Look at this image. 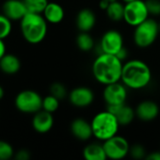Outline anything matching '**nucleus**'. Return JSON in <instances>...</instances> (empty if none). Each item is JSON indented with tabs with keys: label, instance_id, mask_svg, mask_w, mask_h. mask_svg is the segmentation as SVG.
<instances>
[{
	"label": "nucleus",
	"instance_id": "nucleus-38",
	"mask_svg": "<svg viewBox=\"0 0 160 160\" xmlns=\"http://www.w3.org/2000/svg\"><path fill=\"white\" fill-rule=\"evenodd\" d=\"M158 25H159V32H160V23H158Z\"/></svg>",
	"mask_w": 160,
	"mask_h": 160
},
{
	"label": "nucleus",
	"instance_id": "nucleus-28",
	"mask_svg": "<svg viewBox=\"0 0 160 160\" xmlns=\"http://www.w3.org/2000/svg\"><path fill=\"white\" fill-rule=\"evenodd\" d=\"M146 150L145 148L140 144V143H136L132 146H130V150H129V155L131 156L132 158L134 159H143L146 158Z\"/></svg>",
	"mask_w": 160,
	"mask_h": 160
},
{
	"label": "nucleus",
	"instance_id": "nucleus-17",
	"mask_svg": "<svg viewBox=\"0 0 160 160\" xmlns=\"http://www.w3.org/2000/svg\"><path fill=\"white\" fill-rule=\"evenodd\" d=\"M96 23V16L92 9L82 8L76 15V26L80 32H90Z\"/></svg>",
	"mask_w": 160,
	"mask_h": 160
},
{
	"label": "nucleus",
	"instance_id": "nucleus-13",
	"mask_svg": "<svg viewBox=\"0 0 160 160\" xmlns=\"http://www.w3.org/2000/svg\"><path fill=\"white\" fill-rule=\"evenodd\" d=\"M27 12L23 0H7L3 4V14L11 21H21Z\"/></svg>",
	"mask_w": 160,
	"mask_h": 160
},
{
	"label": "nucleus",
	"instance_id": "nucleus-11",
	"mask_svg": "<svg viewBox=\"0 0 160 160\" xmlns=\"http://www.w3.org/2000/svg\"><path fill=\"white\" fill-rule=\"evenodd\" d=\"M69 100L71 104L76 108H86L93 102L94 94L91 88L86 86H79L74 88L70 92Z\"/></svg>",
	"mask_w": 160,
	"mask_h": 160
},
{
	"label": "nucleus",
	"instance_id": "nucleus-12",
	"mask_svg": "<svg viewBox=\"0 0 160 160\" xmlns=\"http://www.w3.org/2000/svg\"><path fill=\"white\" fill-rule=\"evenodd\" d=\"M54 126V117L51 112L41 110L34 113L32 119V127L38 133L44 134L49 132Z\"/></svg>",
	"mask_w": 160,
	"mask_h": 160
},
{
	"label": "nucleus",
	"instance_id": "nucleus-2",
	"mask_svg": "<svg viewBox=\"0 0 160 160\" xmlns=\"http://www.w3.org/2000/svg\"><path fill=\"white\" fill-rule=\"evenodd\" d=\"M151 80V68L144 61L134 59L124 64L121 81L126 87L140 90L145 88Z\"/></svg>",
	"mask_w": 160,
	"mask_h": 160
},
{
	"label": "nucleus",
	"instance_id": "nucleus-36",
	"mask_svg": "<svg viewBox=\"0 0 160 160\" xmlns=\"http://www.w3.org/2000/svg\"><path fill=\"white\" fill-rule=\"evenodd\" d=\"M123 2L124 3H129V2H132V1H135V0H122Z\"/></svg>",
	"mask_w": 160,
	"mask_h": 160
},
{
	"label": "nucleus",
	"instance_id": "nucleus-25",
	"mask_svg": "<svg viewBox=\"0 0 160 160\" xmlns=\"http://www.w3.org/2000/svg\"><path fill=\"white\" fill-rule=\"evenodd\" d=\"M12 24L11 20L8 19L5 14H0V38L5 39L11 33Z\"/></svg>",
	"mask_w": 160,
	"mask_h": 160
},
{
	"label": "nucleus",
	"instance_id": "nucleus-10",
	"mask_svg": "<svg viewBox=\"0 0 160 160\" xmlns=\"http://www.w3.org/2000/svg\"><path fill=\"white\" fill-rule=\"evenodd\" d=\"M103 98L107 103V106H114L125 103L127 98L126 86L120 82L107 84L103 92Z\"/></svg>",
	"mask_w": 160,
	"mask_h": 160
},
{
	"label": "nucleus",
	"instance_id": "nucleus-33",
	"mask_svg": "<svg viewBox=\"0 0 160 160\" xmlns=\"http://www.w3.org/2000/svg\"><path fill=\"white\" fill-rule=\"evenodd\" d=\"M6 54V44L4 42V39L0 38V59Z\"/></svg>",
	"mask_w": 160,
	"mask_h": 160
},
{
	"label": "nucleus",
	"instance_id": "nucleus-23",
	"mask_svg": "<svg viewBox=\"0 0 160 160\" xmlns=\"http://www.w3.org/2000/svg\"><path fill=\"white\" fill-rule=\"evenodd\" d=\"M28 12L33 13H42L47 4L48 0H23Z\"/></svg>",
	"mask_w": 160,
	"mask_h": 160
},
{
	"label": "nucleus",
	"instance_id": "nucleus-21",
	"mask_svg": "<svg viewBox=\"0 0 160 160\" xmlns=\"http://www.w3.org/2000/svg\"><path fill=\"white\" fill-rule=\"evenodd\" d=\"M108 17L113 22H120L124 20V5L118 0L111 1L106 10Z\"/></svg>",
	"mask_w": 160,
	"mask_h": 160
},
{
	"label": "nucleus",
	"instance_id": "nucleus-7",
	"mask_svg": "<svg viewBox=\"0 0 160 160\" xmlns=\"http://www.w3.org/2000/svg\"><path fill=\"white\" fill-rule=\"evenodd\" d=\"M149 11L146 7L145 1L135 0L124 5V20L131 26H137L143 22L149 17Z\"/></svg>",
	"mask_w": 160,
	"mask_h": 160
},
{
	"label": "nucleus",
	"instance_id": "nucleus-37",
	"mask_svg": "<svg viewBox=\"0 0 160 160\" xmlns=\"http://www.w3.org/2000/svg\"><path fill=\"white\" fill-rule=\"evenodd\" d=\"M108 1H109V2H111V1H115V0H108Z\"/></svg>",
	"mask_w": 160,
	"mask_h": 160
},
{
	"label": "nucleus",
	"instance_id": "nucleus-18",
	"mask_svg": "<svg viewBox=\"0 0 160 160\" xmlns=\"http://www.w3.org/2000/svg\"><path fill=\"white\" fill-rule=\"evenodd\" d=\"M42 14L48 22L59 23L64 19L65 12L63 8L59 4L56 2H49L44 8Z\"/></svg>",
	"mask_w": 160,
	"mask_h": 160
},
{
	"label": "nucleus",
	"instance_id": "nucleus-22",
	"mask_svg": "<svg viewBox=\"0 0 160 160\" xmlns=\"http://www.w3.org/2000/svg\"><path fill=\"white\" fill-rule=\"evenodd\" d=\"M76 45L82 52H90L94 48L93 38L89 32H80L76 37Z\"/></svg>",
	"mask_w": 160,
	"mask_h": 160
},
{
	"label": "nucleus",
	"instance_id": "nucleus-24",
	"mask_svg": "<svg viewBox=\"0 0 160 160\" xmlns=\"http://www.w3.org/2000/svg\"><path fill=\"white\" fill-rule=\"evenodd\" d=\"M58 107H59V99L52 96L51 94L45 97L44 98H42V110L53 113L56 111H58Z\"/></svg>",
	"mask_w": 160,
	"mask_h": 160
},
{
	"label": "nucleus",
	"instance_id": "nucleus-16",
	"mask_svg": "<svg viewBox=\"0 0 160 160\" xmlns=\"http://www.w3.org/2000/svg\"><path fill=\"white\" fill-rule=\"evenodd\" d=\"M71 132L74 138L82 142H86L93 136L91 124L83 118H76L72 122Z\"/></svg>",
	"mask_w": 160,
	"mask_h": 160
},
{
	"label": "nucleus",
	"instance_id": "nucleus-15",
	"mask_svg": "<svg viewBox=\"0 0 160 160\" xmlns=\"http://www.w3.org/2000/svg\"><path fill=\"white\" fill-rule=\"evenodd\" d=\"M107 107H108L107 110H108L110 112L114 114L120 126L130 125L136 116V112L125 103L120 105H114V106H107Z\"/></svg>",
	"mask_w": 160,
	"mask_h": 160
},
{
	"label": "nucleus",
	"instance_id": "nucleus-14",
	"mask_svg": "<svg viewBox=\"0 0 160 160\" xmlns=\"http://www.w3.org/2000/svg\"><path fill=\"white\" fill-rule=\"evenodd\" d=\"M136 116L144 122H150L155 120L159 114V107L153 100H143L137 106Z\"/></svg>",
	"mask_w": 160,
	"mask_h": 160
},
{
	"label": "nucleus",
	"instance_id": "nucleus-3",
	"mask_svg": "<svg viewBox=\"0 0 160 160\" xmlns=\"http://www.w3.org/2000/svg\"><path fill=\"white\" fill-rule=\"evenodd\" d=\"M24 38L30 44L41 43L47 34V21L41 13L27 12L20 21Z\"/></svg>",
	"mask_w": 160,
	"mask_h": 160
},
{
	"label": "nucleus",
	"instance_id": "nucleus-5",
	"mask_svg": "<svg viewBox=\"0 0 160 160\" xmlns=\"http://www.w3.org/2000/svg\"><path fill=\"white\" fill-rule=\"evenodd\" d=\"M159 33L158 23L154 19L148 18L135 27L134 42L140 48H147L157 40Z\"/></svg>",
	"mask_w": 160,
	"mask_h": 160
},
{
	"label": "nucleus",
	"instance_id": "nucleus-27",
	"mask_svg": "<svg viewBox=\"0 0 160 160\" xmlns=\"http://www.w3.org/2000/svg\"><path fill=\"white\" fill-rule=\"evenodd\" d=\"M13 155L14 150L12 146L5 141H0V160L10 159Z\"/></svg>",
	"mask_w": 160,
	"mask_h": 160
},
{
	"label": "nucleus",
	"instance_id": "nucleus-20",
	"mask_svg": "<svg viewBox=\"0 0 160 160\" xmlns=\"http://www.w3.org/2000/svg\"><path fill=\"white\" fill-rule=\"evenodd\" d=\"M83 157L87 160H106L108 158L104 145L96 142L90 143L83 149Z\"/></svg>",
	"mask_w": 160,
	"mask_h": 160
},
{
	"label": "nucleus",
	"instance_id": "nucleus-29",
	"mask_svg": "<svg viewBox=\"0 0 160 160\" xmlns=\"http://www.w3.org/2000/svg\"><path fill=\"white\" fill-rule=\"evenodd\" d=\"M145 3L150 15H160V0H146Z\"/></svg>",
	"mask_w": 160,
	"mask_h": 160
},
{
	"label": "nucleus",
	"instance_id": "nucleus-19",
	"mask_svg": "<svg viewBox=\"0 0 160 160\" xmlns=\"http://www.w3.org/2000/svg\"><path fill=\"white\" fill-rule=\"evenodd\" d=\"M21 68V61L20 59L10 53H6L1 59H0V69L2 72L12 75L17 73Z\"/></svg>",
	"mask_w": 160,
	"mask_h": 160
},
{
	"label": "nucleus",
	"instance_id": "nucleus-32",
	"mask_svg": "<svg viewBox=\"0 0 160 160\" xmlns=\"http://www.w3.org/2000/svg\"><path fill=\"white\" fill-rule=\"evenodd\" d=\"M145 159L147 160H160V151H156L153 153H149Z\"/></svg>",
	"mask_w": 160,
	"mask_h": 160
},
{
	"label": "nucleus",
	"instance_id": "nucleus-8",
	"mask_svg": "<svg viewBox=\"0 0 160 160\" xmlns=\"http://www.w3.org/2000/svg\"><path fill=\"white\" fill-rule=\"evenodd\" d=\"M103 145L107 158L109 159H123L129 154L130 150L128 141L124 137L118 135H115L112 138L105 141Z\"/></svg>",
	"mask_w": 160,
	"mask_h": 160
},
{
	"label": "nucleus",
	"instance_id": "nucleus-6",
	"mask_svg": "<svg viewBox=\"0 0 160 160\" xmlns=\"http://www.w3.org/2000/svg\"><path fill=\"white\" fill-rule=\"evenodd\" d=\"M15 107L24 113H36L42 109V98L33 90H24L15 98Z\"/></svg>",
	"mask_w": 160,
	"mask_h": 160
},
{
	"label": "nucleus",
	"instance_id": "nucleus-9",
	"mask_svg": "<svg viewBox=\"0 0 160 160\" xmlns=\"http://www.w3.org/2000/svg\"><path fill=\"white\" fill-rule=\"evenodd\" d=\"M123 47H124V38L119 31L114 29L105 32L99 44L100 53H109L114 55Z\"/></svg>",
	"mask_w": 160,
	"mask_h": 160
},
{
	"label": "nucleus",
	"instance_id": "nucleus-1",
	"mask_svg": "<svg viewBox=\"0 0 160 160\" xmlns=\"http://www.w3.org/2000/svg\"><path fill=\"white\" fill-rule=\"evenodd\" d=\"M123 66V61L116 55L100 53L94 60L91 70L94 79L107 85L121 81Z\"/></svg>",
	"mask_w": 160,
	"mask_h": 160
},
{
	"label": "nucleus",
	"instance_id": "nucleus-31",
	"mask_svg": "<svg viewBox=\"0 0 160 160\" xmlns=\"http://www.w3.org/2000/svg\"><path fill=\"white\" fill-rule=\"evenodd\" d=\"M120 60H122V61H124V59H126V57H127V55H128V51L126 50V48L124 46L116 54H115Z\"/></svg>",
	"mask_w": 160,
	"mask_h": 160
},
{
	"label": "nucleus",
	"instance_id": "nucleus-4",
	"mask_svg": "<svg viewBox=\"0 0 160 160\" xmlns=\"http://www.w3.org/2000/svg\"><path fill=\"white\" fill-rule=\"evenodd\" d=\"M91 124L93 137L103 142L117 135L120 127L118 120L108 110L95 114Z\"/></svg>",
	"mask_w": 160,
	"mask_h": 160
},
{
	"label": "nucleus",
	"instance_id": "nucleus-34",
	"mask_svg": "<svg viewBox=\"0 0 160 160\" xmlns=\"http://www.w3.org/2000/svg\"><path fill=\"white\" fill-rule=\"evenodd\" d=\"M109 1H108V0H101L100 1V3H99V7H100V8L101 9H103V10H107V8H108V5H109Z\"/></svg>",
	"mask_w": 160,
	"mask_h": 160
},
{
	"label": "nucleus",
	"instance_id": "nucleus-26",
	"mask_svg": "<svg viewBox=\"0 0 160 160\" xmlns=\"http://www.w3.org/2000/svg\"><path fill=\"white\" fill-rule=\"evenodd\" d=\"M50 94L54 97H56L57 98H58L59 100L63 99L66 96H67V89L65 87V85L61 82H54L51 84L50 86Z\"/></svg>",
	"mask_w": 160,
	"mask_h": 160
},
{
	"label": "nucleus",
	"instance_id": "nucleus-30",
	"mask_svg": "<svg viewBox=\"0 0 160 160\" xmlns=\"http://www.w3.org/2000/svg\"><path fill=\"white\" fill-rule=\"evenodd\" d=\"M15 158L17 160H28L30 158V153L25 149H22L16 153Z\"/></svg>",
	"mask_w": 160,
	"mask_h": 160
},
{
	"label": "nucleus",
	"instance_id": "nucleus-35",
	"mask_svg": "<svg viewBox=\"0 0 160 160\" xmlns=\"http://www.w3.org/2000/svg\"><path fill=\"white\" fill-rule=\"evenodd\" d=\"M4 95H5V92H4V89H3V87L0 85V100L3 98V97H4Z\"/></svg>",
	"mask_w": 160,
	"mask_h": 160
}]
</instances>
